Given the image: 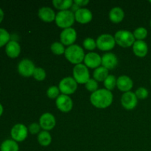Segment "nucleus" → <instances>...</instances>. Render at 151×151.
I'll return each mask as SVG.
<instances>
[{"instance_id":"nucleus-8","label":"nucleus","mask_w":151,"mask_h":151,"mask_svg":"<svg viewBox=\"0 0 151 151\" xmlns=\"http://www.w3.org/2000/svg\"><path fill=\"white\" fill-rule=\"evenodd\" d=\"M10 135H11L12 139L16 142H23L27 137L28 128L23 124H16L12 128Z\"/></svg>"},{"instance_id":"nucleus-12","label":"nucleus","mask_w":151,"mask_h":151,"mask_svg":"<svg viewBox=\"0 0 151 151\" xmlns=\"http://www.w3.org/2000/svg\"><path fill=\"white\" fill-rule=\"evenodd\" d=\"M55 104L58 110L64 113L69 112L73 107L72 100L69 96L66 94H60L59 97L56 99Z\"/></svg>"},{"instance_id":"nucleus-5","label":"nucleus","mask_w":151,"mask_h":151,"mask_svg":"<svg viewBox=\"0 0 151 151\" xmlns=\"http://www.w3.org/2000/svg\"><path fill=\"white\" fill-rule=\"evenodd\" d=\"M73 78L79 84H86L90 79L88 69L85 64L75 65L73 69Z\"/></svg>"},{"instance_id":"nucleus-22","label":"nucleus","mask_w":151,"mask_h":151,"mask_svg":"<svg viewBox=\"0 0 151 151\" xmlns=\"http://www.w3.org/2000/svg\"><path fill=\"white\" fill-rule=\"evenodd\" d=\"M18 143L13 139H6L0 145V151H19Z\"/></svg>"},{"instance_id":"nucleus-2","label":"nucleus","mask_w":151,"mask_h":151,"mask_svg":"<svg viewBox=\"0 0 151 151\" xmlns=\"http://www.w3.org/2000/svg\"><path fill=\"white\" fill-rule=\"evenodd\" d=\"M64 55L68 61L72 64L78 65L83 61L86 55L81 46L78 44H73L66 49Z\"/></svg>"},{"instance_id":"nucleus-37","label":"nucleus","mask_w":151,"mask_h":151,"mask_svg":"<svg viewBox=\"0 0 151 151\" xmlns=\"http://www.w3.org/2000/svg\"><path fill=\"white\" fill-rule=\"evenodd\" d=\"M4 19V12H3L2 9L0 8V23L3 21Z\"/></svg>"},{"instance_id":"nucleus-6","label":"nucleus","mask_w":151,"mask_h":151,"mask_svg":"<svg viewBox=\"0 0 151 151\" xmlns=\"http://www.w3.org/2000/svg\"><path fill=\"white\" fill-rule=\"evenodd\" d=\"M58 88L62 94L69 96L76 91L78 88V83L72 77H66L62 79L59 83Z\"/></svg>"},{"instance_id":"nucleus-10","label":"nucleus","mask_w":151,"mask_h":151,"mask_svg":"<svg viewBox=\"0 0 151 151\" xmlns=\"http://www.w3.org/2000/svg\"><path fill=\"white\" fill-rule=\"evenodd\" d=\"M77 39V32L74 28L69 27L63 29L60 35V43L64 46L73 45Z\"/></svg>"},{"instance_id":"nucleus-20","label":"nucleus","mask_w":151,"mask_h":151,"mask_svg":"<svg viewBox=\"0 0 151 151\" xmlns=\"http://www.w3.org/2000/svg\"><path fill=\"white\" fill-rule=\"evenodd\" d=\"M133 47V52L137 57L144 58L148 52V46L144 41H136Z\"/></svg>"},{"instance_id":"nucleus-19","label":"nucleus","mask_w":151,"mask_h":151,"mask_svg":"<svg viewBox=\"0 0 151 151\" xmlns=\"http://www.w3.org/2000/svg\"><path fill=\"white\" fill-rule=\"evenodd\" d=\"M55 16L54 10L49 7H43L38 10V17L44 22L50 23L53 22L55 20Z\"/></svg>"},{"instance_id":"nucleus-28","label":"nucleus","mask_w":151,"mask_h":151,"mask_svg":"<svg viewBox=\"0 0 151 151\" xmlns=\"http://www.w3.org/2000/svg\"><path fill=\"white\" fill-rule=\"evenodd\" d=\"M51 51L52 53H54L56 55H61L65 53V49L64 45L60 42H54L51 45Z\"/></svg>"},{"instance_id":"nucleus-13","label":"nucleus","mask_w":151,"mask_h":151,"mask_svg":"<svg viewBox=\"0 0 151 151\" xmlns=\"http://www.w3.org/2000/svg\"><path fill=\"white\" fill-rule=\"evenodd\" d=\"M56 120L55 116L50 113H44L39 119V125L43 130L49 131L55 126Z\"/></svg>"},{"instance_id":"nucleus-7","label":"nucleus","mask_w":151,"mask_h":151,"mask_svg":"<svg viewBox=\"0 0 151 151\" xmlns=\"http://www.w3.org/2000/svg\"><path fill=\"white\" fill-rule=\"evenodd\" d=\"M97 47L102 51H109L114 48L116 45L114 37L110 34H103L97 38Z\"/></svg>"},{"instance_id":"nucleus-17","label":"nucleus","mask_w":151,"mask_h":151,"mask_svg":"<svg viewBox=\"0 0 151 151\" xmlns=\"http://www.w3.org/2000/svg\"><path fill=\"white\" fill-rule=\"evenodd\" d=\"M134 83L133 81L127 75H122L117 78L116 81V86L118 89L123 92H128L131 91L133 88Z\"/></svg>"},{"instance_id":"nucleus-21","label":"nucleus","mask_w":151,"mask_h":151,"mask_svg":"<svg viewBox=\"0 0 151 151\" xmlns=\"http://www.w3.org/2000/svg\"><path fill=\"white\" fill-rule=\"evenodd\" d=\"M124 17H125V13L123 10L119 7H114L109 12V19L113 23H119L123 20Z\"/></svg>"},{"instance_id":"nucleus-31","label":"nucleus","mask_w":151,"mask_h":151,"mask_svg":"<svg viewBox=\"0 0 151 151\" xmlns=\"http://www.w3.org/2000/svg\"><path fill=\"white\" fill-rule=\"evenodd\" d=\"M47 74L43 68H35L33 73V78L38 81H42L46 78Z\"/></svg>"},{"instance_id":"nucleus-38","label":"nucleus","mask_w":151,"mask_h":151,"mask_svg":"<svg viewBox=\"0 0 151 151\" xmlns=\"http://www.w3.org/2000/svg\"><path fill=\"white\" fill-rule=\"evenodd\" d=\"M2 113H3V106H1V104L0 103V116H1Z\"/></svg>"},{"instance_id":"nucleus-24","label":"nucleus","mask_w":151,"mask_h":151,"mask_svg":"<svg viewBox=\"0 0 151 151\" xmlns=\"http://www.w3.org/2000/svg\"><path fill=\"white\" fill-rule=\"evenodd\" d=\"M109 75V70L106 68L103 67V66L95 69V70L93 72L94 79L97 81H100V82H102V81L104 82V81Z\"/></svg>"},{"instance_id":"nucleus-25","label":"nucleus","mask_w":151,"mask_h":151,"mask_svg":"<svg viewBox=\"0 0 151 151\" xmlns=\"http://www.w3.org/2000/svg\"><path fill=\"white\" fill-rule=\"evenodd\" d=\"M38 142L41 146L47 147L49 146L52 142V137L48 131H43L38 134Z\"/></svg>"},{"instance_id":"nucleus-34","label":"nucleus","mask_w":151,"mask_h":151,"mask_svg":"<svg viewBox=\"0 0 151 151\" xmlns=\"http://www.w3.org/2000/svg\"><path fill=\"white\" fill-rule=\"evenodd\" d=\"M135 94L137 99L139 100H145L148 97V91L145 87H139L135 91Z\"/></svg>"},{"instance_id":"nucleus-36","label":"nucleus","mask_w":151,"mask_h":151,"mask_svg":"<svg viewBox=\"0 0 151 151\" xmlns=\"http://www.w3.org/2000/svg\"><path fill=\"white\" fill-rule=\"evenodd\" d=\"M74 3L80 7H83V6H86V4H88V3H89V1H88V0H75V1H74Z\"/></svg>"},{"instance_id":"nucleus-26","label":"nucleus","mask_w":151,"mask_h":151,"mask_svg":"<svg viewBox=\"0 0 151 151\" xmlns=\"http://www.w3.org/2000/svg\"><path fill=\"white\" fill-rule=\"evenodd\" d=\"M116 81L117 79L115 78L114 75H109L104 81V86L106 87V89L109 91L114 89L115 87L116 86Z\"/></svg>"},{"instance_id":"nucleus-1","label":"nucleus","mask_w":151,"mask_h":151,"mask_svg":"<svg viewBox=\"0 0 151 151\" xmlns=\"http://www.w3.org/2000/svg\"><path fill=\"white\" fill-rule=\"evenodd\" d=\"M90 101L91 104L97 109H106L109 107L113 102V94L111 91L106 88H100L91 94Z\"/></svg>"},{"instance_id":"nucleus-11","label":"nucleus","mask_w":151,"mask_h":151,"mask_svg":"<svg viewBox=\"0 0 151 151\" xmlns=\"http://www.w3.org/2000/svg\"><path fill=\"white\" fill-rule=\"evenodd\" d=\"M138 103V99L135 93L132 91L125 92L121 97V104L127 110H133Z\"/></svg>"},{"instance_id":"nucleus-35","label":"nucleus","mask_w":151,"mask_h":151,"mask_svg":"<svg viewBox=\"0 0 151 151\" xmlns=\"http://www.w3.org/2000/svg\"><path fill=\"white\" fill-rule=\"evenodd\" d=\"M41 126H40L39 123L37 122H33V123L30 124L28 128V131L31 134H36L38 133H40V129H41Z\"/></svg>"},{"instance_id":"nucleus-29","label":"nucleus","mask_w":151,"mask_h":151,"mask_svg":"<svg viewBox=\"0 0 151 151\" xmlns=\"http://www.w3.org/2000/svg\"><path fill=\"white\" fill-rule=\"evenodd\" d=\"M10 41V35L5 29L0 28V48L3 46L7 45Z\"/></svg>"},{"instance_id":"nucleus-39","label":"nucleus","mask_w":151,"mask_h":151,"mask_svg":"<svg viewBox=\"0 0 151 151\" xmlns=\"http://www.w3.org/2000/svg\"><path fill=\"white\" fill-rule=\"evenodd\" d=\"M150 27H151V19H150Z\"/></svg>"},{"instance_id":"nucleus-3","label":"nucleus","mask_w":151,"mask_h":151,"mask_svg":"<svg viewBox=\"0 0 151 151\" xmlns=\"http://www.w3.org/2000/svg\"><path fill=\"white\" fill-rule=\"evenodd\" d=\"M55 21L57 26L63 28V29L72 27L75 21V13H73V11H71L69 10L59 11L56 14Z\"/></svg>"},{"instance_id":"nucleus-27","label":"nucleus","mask_w":151,"mask_h":151,"mask_svg":"<svg viewBox=\"0 0 151 151\" xmlns=\"http://www.w3.org/2000/svg\"><path fill=\"white\" fill-rule=\"evenodd\" d=\"M133 34H134L135 39H137V41H143L145 38H147V30L146 28L140 27L137 28L134 31Z\"/></svg>"},{"instance_id":"nucleus-33","label":"nucleus","mask_w":151,"mask_h":151,"mask_svg":"<svg viewBox=\"0 0 151 151\" xmlns=\"http://www.w3.org/2000/svg\"><path fill=\"white\" fill-rule=\"evenodd\" d=\"M85 86L86 89L92 93L98 90V83L94 79H91L90 78L88 82L85 84Z\"/></svg>"},{"instance_id":"nucleus-23","label":"nucleus","mask_w":151,"mask_h":151,"mask_svg":"<svg viewBox=\"0 0 151 151\" xmlns=\"http://www.w3.org/2000/svg\"><path fill=\"white\" fill-rule=\"evenodd\" d=\"M52 4L56 9L60 11L68 10L73 6L74 1L72 0H54L52 1Z\"/></svg>"},{"instance_id":"nucleus-14","label":"nucleus","mask_w":151,"mask_h":151,"mask_svg":"<svg viewBox=\"0 0 151 151\" xmlns=\"http://www.w3.org/2000/svg\"><path fill=\"white\" fill-rule=\"evenodd\" d=\"M84 64L88 68L97 69L102 63V57L96 52H89L84 58Z\"/></svg>"},{"instance_id":"nucleus-16","label":"nucleus","mask_w":151,"mask_h":151,"mask_svg":"<svg viewBox=\"0 0 151 151\" xmlns=\"http://www.w3.org/2000/svg\"><path fill=\"white\" fill-rule=\"evenodd\" d=\"M118 64L117 57L114 53H106L102 57V63L103 67L106 68L108 70L114 69L116 67Z\"/></svg>"},{"instance_id":"nucleus-40","label":"nucleus","mask_w":151,"mask_h":151,"mask_svg":"<svg viewBox=\"0 0 151 151\" xmlns=\"http://www.w3.org/2000/svg\"><path fill=\"white\" fill-rule=\"evenodd\" d=\"M149 2H150V3H151V0H150V1H149Z\"/></svg>"},{"instance_id":"nucleus-41","label":"nucleus","mask_w":151,"mask_h":151,"mask_svg":"<svg viewBox=\"0 0 151 151\" xmlns=\"http://www.w3.org/2000/svg\"><path fill=\"white\" fill-rule=\"evenodd\" d=\"M150 84H151V80H150Z\"/></svg>"},{"instance_id":"nucleus-4","label":"nucleus","mask_w":151,"mask_h":151,"mask_svg":"<svg viewBox=\"0 0 151 151\" xmlns=\"http://www.w3.org/2000/svg\"><path fill=\"white\" fill-rule=\"evenodd\" d=\"M116 44L123 48L132 47L135 42V38L134 34L128 30H119L114 35Z\"/></svg>"},{"instance_id":"nucleus-18","label":"nucleus","mask_w":151,"mask_h":151,"mask_svg":"<svg viewBox=\"0 0 151 151\" xmlns=\"http://www.w3.org/2000/svg\"><path fill=\"white\" fill-rule=\"evenodd\" d=\"M5 52L8 57L16 58L21 52L20 44L14 40H11L7 43L5 47Z\"/></svg>"},{"instance_id":"nucleus-30","label":"nucleus","mask_w":151,"mask_h":151,"mask_svg":"<svg viewBox=\"0 0 151 151\" xmlns=\"http://www.w3.org/2000/svg\"><path fill=\"white\" fill-rule=\"evenodd\" d=\"M47 95L50 99H57L60 95V89L55 86L49 87L47 91Z\"/></svg>"},{"instance_id":"nucleus-32","label":"nucleus","mask_w":151,"mask_h":151,"mask_svg":"<svg viewBox=\"0 0 151 151\" xmlns=\"http://www.w3.org/2000/svg\"><path fill=\"white\" fill-rule=\"evenodd\" d=\"M83 46L86 50L91 51V50H94L97 47V43L93 38H87L83 41Z\"/></svg>"},{"instance_id":"nucleus-15","label":"nucleus","mask_w":151,"mask_h":151,"mask_svg":"<svg viewBox=\"0 0 151 151\" xmlns=\"http://www.w3.org/2000/svg\"><path fill=\"white\" fill-rule=\"evenodd\" d=\"M75 18L76 22H78V23L85 24L89 23L92 20L93 15L91 10L88 9L81 7L75 11Z\"/></svg>"},{"instance_id":"nucleus-9","label":"nucleus","mask_w":151,"mask_h":151,"mask_svg":"<svg viewBox=\"0 0 151 151\" xmlns=\"http://www.w3.org/2000/svg\"><path fill=\"white\" fill-rule=\"evenodd\" d=\"M35 67L33 62L29 59H23L18 65V71L22 76L24 78H29L33 76Z\"/></svg>"}]
</instances>
